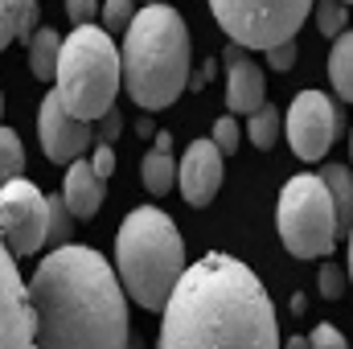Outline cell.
<instances>
[{
  "label": "cell",
  "mask_w": 353,
  "mask_h": 349,
  "mask_svg": "<svg viewBox=\"0 0 353 349\" xmlns=\"http://www.w3.org/2000/svg\"><path fill=\"white\" fill-rule=\"evenodd\" d=\"M161 312V349H279L267 288L243 259L222 251L185 267Z\"/></svg>",
  "instance_id": "6da1fadb"
},
{
  "label": "cell",
  "mask_w": 353,
  "mask_h": 349,
  "mask_svg": "<svg viewBox=\"0 0 353 349\" xmlns=\"http://www.w3.org/2000/svg\"><path fill=\"white\" fill-rule=\"evenodd\" d=\"M33 349H128V300L94 247H54L29 279Z\"/></svg>",
  "instance_id": "7a4b0ae2"
},
{
  "label": "cell",
  "mask_w": 353,
  "mask_h": 349,
  "mask_svg": "<svg viewBox=\"0 0 353 349\" xmlns=\"http://www.w3.org/2000/svg\"><path fill=\"white\" fill-rule=\"evenodd\" d=\"M119 79L144 111H165L176 103V94L189 87V33L176 8L148 0V8L132 17L123 29Z\"/></svg>",
  "instance_id": "3957f363"
},
{
  "label": "cell",
  "mask_w": 353,
  "mask_h": 349,
  "mask_svg": "<svg viewBox=\"0 0 353 349\" xmlns=\"http://www.w3.org/2000/svg\"><path fill=\"white\" fill-rule=\"evenodd\" d=\"M115 271H119L123 292L140 308H148V312L165 308L169 292L185 271V243L165 210L140 206L123 218V226L115 235Z\"/></svg>",
  "instance_id": "277c9868"
},
{
  "label": "cell",
  "mask_w": 353,
  "mask_h": 349,
  "mask_svg": "<svg viewBox=\"0 0 353 349\" xmlns=\"http://www.w3.org/2000/svg\"><path fill=\"white\" fill-rule=\"evenodd\" d=\"M54 83H58V99L70 115H79L87 123L107 115L119 94V50H115L111 33L94 29L87 21L70 37H62Z\"/></svg>",
  "instance_id": "5b68a950"
},
{
  "label": "cell",
  "mask_w": 353,
  "mask_h": 349,
  "mask_svg": "<svg viewBox=\"0 0 353 349\" xmlns=\"http://www.w3.org/2000/svg\"><path fill=\"white\" fill-rule=\"evenodd\" d=\"M275 226L296 259H329L337 247V210L321 173L292 177L275 206Z\"/></svg>",
  "instance_id": "8992f818"
},
{
  "label": "cell",
  "mask_w": 353,
  "mask_h": 349,
  "mask_svg": "<svg viewBox=\"0 0 353 349\" xmlns=\"http://www.w3.org/2000/svg\"><path fill=\"white\" fill-rule=\"evenodd\" d=\"M210 12L234 46L271 50L296 37V29L312 12V0H210Z\"/></svg>",
  "instance_id": "52a82bcc"
},
{
  "label": "cell",
  "mask_w": 353,
  "mask_h": 349,
  "mask_svg": "<svg viewBox=\"0 0 353 349\" xmlns=\"http://www.w3.org/2000/svg\"><path fill=\"white\" fill-rule=\"evenodd\" d=\"M46 230H50L46 193L25 177L0 185V243L12 255H37L46 247Z\"/></svg>",
  "instance_id": "ba28073f"
},
{
  "label": "cell",
  "mask_w": 353,
  "mask_h": 349,
  "mask_svg": "<svg viewBox=\"0 0 353 349\" xmlns=\"http://www.w3.org/2000/svg\"><path fill=\"white\" fill-rule=\"evenodd\" d=\"M341 128V115L329 94L321 90H300L288 107V144L300 161H325Z\"/></svg>",
  "instance_id": "9c48e42d"
},
{
  "label": "cell",
  "mask_w": 353,
  "mask_h": 349,
  "mask_svg": "<svg viewBox=\"0 0 353 349\" xmlns=\"http://www.w3.org/2000/svg\"><path fill=\"white\" fill-rule=\"evenodd\" d=\"M37 136H41V152H46L54 165H70L74 157H83V152L90 148L94 128H90L87 119L70 115V111L62 107L58 90H54V94L41 99V111H37Z\"/></svg>",
  "instance_id": "30bf717a"
},
{
  "label": "cell",
  "mask_w": 353,
  "mask_h": 349,
  "mask_svg": "<svg viewBox=\"0 0 353 349\" xmlns=\"http://www.w3.org/2000/svg\"><path fill=\"white\" fill-rule=\"evenodd\" d=\"M0 349H33V308L17 255L0 243Z\"/></svg>",
  "instance_id": "8fae6325"
},
{
  "label": "cell",
  "mask_w": 353,
  "mask_h": 349,
  "mask_svg": "<svg viewBox=\"0 0 353 349\" xmlns=\"http://www.w3.org/2000/svg\"><path fill=\"white\" fill-rule=\"evenodd\" d=\"M222 177H226V169H222V148H218L214 140H193V144L185 148L181 165H176L181 197H185L189 206H197V210L218 197Z\"/></svg>",
  "instance_id": "7c38bea8"
},
{
  "label": "cell",
  "mask_w": 353,
  "mask_h": 349,
  "mask_svg": "<svg viewBox=\"0 0 353 349\" xmlns=\"http://www.w3.org/2000/svg\"><path fill=\"white\" fill-rule=\"evenodd\" d=\"M222 62H226V107L234 115L259 111L267 103V79H263V70L251 62V54L230 41V50L222 54Z\"/></svg>",
  "instance_id": "4fadbf2b"
},
{
  "label": "cell",
  "mask_w": 353,
  "mask_h": 349,
  "mask_svg": "<svg viewBox=\"0 0 353 349\" xmlns=\"http://www.w3.org/2000/svg\"><path fill=\"white\" fill-rule=\"evenodd\" d=\"M103 193H107V181L90 169V161H70V173L62 185V201L74 218H94L99 206H103Z\"/></svg>",
  "instance_id": "5bb4252c"
},
{
  "label": "cell",
  "mask_w": 353,
  "mask_h": 349,
  "mask_svg": "<svg viewBox=\"0 0 353 349\" xmlns=\"http://www.w3.org/2000/svg\"><path fill=\"white\" fill-rule=\"evenodd\" d=\"M140 181L148 193H169L176 185V161H173V136L169 132H157V144L152 152L140 161Z\"/></svg>",
  "instance_id": "9a60e30c"
},
{
  "label": "cell",
  "mask_w": 353,
  "mask_h": 349,
  "mask_svg": "<svg viewBox=\"0 0 353 349\" xmlns=\"http://www.w3.org/2000/svg\"><path fill=\"white\" fill-rule=\"evenodd\" d=\"M37 21H41L37 0H0V50H8L12 41H29Z\"/></svg>",
  "instance_id": "2e32d148"
},
{
  "label": "cell",
  "mask_w": 353,
  "mask_h": 349,
  "mask_svg": "<svg viewBox=\"0 0 353 349\" xmlns=\"http://www.w3.org/2000/svg\"><path fill=\"white\" fill-rule=\"evenodd\" d=\"M321 181L333 197V210H337V235L350 239V226H353V173L345 165H325L321 169Z\"/></svg>",
  "instance_id": "e0dca14e"
},
{
  "label": "cell",
  "mask_w": 353,
  "mask_h": 349,
  "mask_svg": "<svg viewBox=\"0 0 353 349\" xmlns=\"http://www.w3.org/2000/svg\"><path fill=\"white\" fill-rule=\"evenodd\" d=\"M58 50H62L58 29H33V37H29V70H33V79L54 83V70H58Z\"/></svg>",
  "instance_id": "ac0fdd59"
},
{
  "label": "cell",
  "mask_w": 353,
  "mask_h": 349,
  "mask_svg": "<svg viewBox=\"0 0 353 349\" xmlns=\"http://www.w3.org/2000/svg\"><path fill=\"white\" fill-rule=\"evenodd\" d=\"M329 79H333V90L345 103H353V33H337L329 54Z\"/></svg>",
  "instance_id": "d6986e66"
},
{
  "label": "cell",
  "mask_w": 353,
  "mask_h": 349,
  "mask_svg": "<svg viewBox=\"0 0 353 349\" xmlns=\"http://www.w3.org/2000/svg\"><path fill=\"white\" fill-rule=\"evenodd\" d=\"M247 136H251V144H255L259 152L275 148V140H279V111H275L271 103H263L259 111L247 115Z\"/></svg>",
  "instance_id": "ffe728a7"
},
{
  "label": "cell",
  "mask_w": 353,
  "mask_h": 349,
  "mask_svg": "<svg viewBox=\"0 0 353 349\" xmlns=\"http://www.w3.org/2000/svg\"><path fill=\"white\" fill-rule=\"evenodd\" d=\"M25 173V144L12 128H0V185Z\"/></svg>",
  "instance_id": "44dd1931"
},
{
  "label": "cell",
  "mask_w": 353,
  "mask_h": 349,
  "mask_svg": "<svg viewBox=\"0 0 353 349\" xmlns=\"http://www.w3.org/2000/svg\"><path fill=\"white\" fill-rule=\"evenodd\" d=\"M50 201V230H46V243L50 247H66L70 243V230H74V214L66 210L62 197H46Z\"/></svg>",
  "instance_id": "7402d4cb"
},
{
  "label": "cell",
  "mask_w": 353,
  "mask_h": 349,
  "mask_svg": "<svg viewBox=\"0 0 353 349\" xmlns=\"http://www.w3.org/2000/svg\"><path fill=\"white\" fill-rule=\"evenodd\" d=\"M312 4H316V33L321 37H337L345 29V21H350L345 0H312Z\"/></svg>",
  "instance_id": "603a6c76"
},
{
  "label": "cell",
  "mask_w": 353,
  "mask_h": 349,
  "mask_svg": "<svg viewBox=\"0 0 353 349\" xmlns=\"http://www.w3.org/2000/svg\"><path fill=\"white\" fill-rule=\"evenodd\" d=\"M218 148H222V157H230V152H239V144H243V123L234 119V115H222V119H214V136H210Z\"/></svg>",
  "instance_id": "cb8c5ba5"
},
{
  "label": "cell",
  "mask_w": 353,
  "mask_h": 349,
  "mask_svg": "<svg viewBox=\"0 0 353 349\" xmlns=\"http://www.w3.org/2000/svg\"><path fill=\"white\" fill-rule=\"evenodd\" d=\"M316 292H321L325 300H341V296H345V271H341V263H321V271H316Z\"/></svg>",
  "instance_id": "d4e9b609"
},
{
  "label": "cell",
  "mask_w": 353,
  "mask_h": 349,
  "mask_svg": "<svg viewBox=\"0 0 353 349\" xmlns=\"http://www.w3.org/2000/svg\"><path fill=\"white\" fill-rule=\"evenodd\" d=\"M132 17H136V0H107V4H103V29H107V33L128 29Z\"/></svg>",
  "instance_id": "484cf974"
},
{
  "label": "cell",
  "mask_w": 353,
  "mask_h": 349,
  "mask_svg": "<svg viewBox=\"0 0 353 349\" xmlns=\"http://www.w3.org/2000/svg\"><path fill=\"white\" fill-rule=\"evenodd\" d=\"M263 54H267V66H271V70L288 74V70L296 66V37H292V41H279V46H271V50H263Z\"/></svg>",
  "instance_id": "4316f807"
},
{
  "label": "cell",
  "mask_w": 353,
  "mask_h": 349,
  "mask_svg": "<svg viewBox=\"0 0 353 349\" xmlns=\"http://www.w3.org/2000/svg\"><path fill=\"white\" fill-rule=\"evenodd\" d=\"M308 349H350L337 325H316V333L308 337Z\"/></svg>",
  "instance_id": "83f0119b"
},
{
  "label": "cell",
  "mask_w": 353,
  "mask_h": 349,
  "mask_svg": "<svg viewBox=\"0 0 353 349\" xmlns=\"http://www.w3.org/2000/svg\"><path fill=\"white\" fill-rule=\"evenodd\" d=\"M119 132H123V115L111 107L107 115H99V132H94V140H103V144H115L119 140Z\"/></svg>",
  "instance_id": "f1b7e54d"
},
{
  "label": "cell",
  "mask_w": 353,
  "mask_h": 349,
  "mask_svg": "<svg viewBox=\"0 0 353 349\" xmlns=\"http://www.w3.org/2000/svg\"><path fill=\"white\" fill-rule=\"evenodd\" d=\"M90 169H94V173L107 181V177L115 173V148H111V144H103V140H94V157H90Z\"/></svg>",
  "instance_id": "f546056e"
},
{
  "label": "cell",
  "mask_w": 353,
  "mask_h": 349,
  "mask_svg": "<svg viewBox=\"0 0 353 349\" xmlns=\"http://www.w3.org/2000/svg\"><path fill=\"white\" fill-rule=\"evenodd\" d=\"M66 12H70L74 25H87V21H94V12H99V0H66Z\"/></svg>",
  "instance_id": "4dcf8cb0"
},
{
  "label": "cell",
  "mask_w": 353,
  "mask_h": 349,
  "mask_svg": "<svg viewBox=\"0 0 353 349\" xmlns=\"http://www.w3.org/2000/svg\"><path fill=\"white\" fill-rule=\"evenodd\" d=\"M136 132H140L144 140H152V119H144V123H136Z\"/></svg>",
  "instance_id": "1f68e13d"
},
{
  "label": "cell",
  "mask_w": 353,
  "mask_h": 349,
  "mask_svg": "<svg viewBox=\"0 0 353 349\" xmlns=\"http://www.w3.org/2000/svg\"><path fill=\"white\" fill-rule=\"evenodd\" d=\"M283 349H308V337H288V346Z\"/></svg>",
  "instance_id": "d6a6232c"
},
{
  "label": "cell",
  "mask_w": 353,
  "mask_h": 349,
  "mask_svg": "<svg viewBox=\"0 0 353 349\" xmlns=\"http://www.w3.org/2000/svg\"><path fill=\"white\" fill-rule=\"evenodd\" d=\"M350 279H353V226H350Z\"/></svg>",
  "instance_id": "836d02e7"
},
{
  "label": "cell",
  "mask_w": 353,
  "mask_h": 349,
  "mask_svg": "<svg viewBox=\"0 0 353 349\" xmlns=\"http://www.w3.org/2000/svg\"><path fill=\"white\" fill-rule=\"evenodd\" d=\"M128 349H140V341H128Z\"/></svg>",
  "instance_id": "e575fe53"
},
{
  "label": "cell",
  "mask_w": 353,
  "mask_h": 349,
  "mask_svg": "<svg viewBox=\"0 0 353 349\" xmlns=\"http://www.w3.org/2000/svg\"><path fill=\"white\" fill-rule=\"evenodd\" d=\"M0 115H4V94H0Z\"/></svg>",
  "instance_id": "d590c367"
},
{
  "label": "cell",
  "mask_w": 353,
  "mask_h": 349,
  "mask_svg": "<svg viewBox=\"0 0 353 349\" xmlns=\"http://www.w3.org/2000/svg\"><path fill=\"white\" fill-rule=\"evenodd\" d=\"M345 4H350V0H345Z\"/></svg>",
  "instance_id": "8d00e7d4"
}]
</instances>
